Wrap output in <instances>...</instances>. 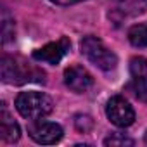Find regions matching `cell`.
Here are the masks:
<instances>
[{"instance_id": "obj_10", "label": "cell", "mask_w": 147, "mask_h": 147, "mask_svg": "<svg viewBox=\"0 0 147 147\" xmlns=\"http://www.w3.org/2000/svg\"><path fill=\"white\" fill-rule=\"evenodd\" d=\"M128 40L135 47H147V24H135L128 30Z\"/></svg>"}, {"instance_id": "obj_12", "label": "cell", "mask_w": 147, "mask_h": 147, "mask_svg": "<svg viewBox=\"0 0 147 147\" xmlns=\"http://www.w3.org/2000/svg\"><path fill=\"white\" fill-rule=\"evenodd\" d=\"M130 73L133 78L147 76V59L144 57H133L130 61Z\"/></svg>"}, {"instance_id": "obj_16", "label": "cell", "mask_w": 147, "mask_h": 147, "mask_svg": "<svg viewBox=\"0 0 147 147\" xmlns=\"http://www.w3.org/2000/svg\"><path fill=\"white\" fill-rule=\"evenodd\" d=\"M145 144H147V131H145Z\"/></svg>"}, {"instance_id": "obj_13", "label": "cell", "mask_w": 147, "mask_h": 147, "mask_svg": "<svg viewBox=\"0 0 147 147\" xmlns=\"http://www.w3.org/2000/svg\"><path fill=\"white\" fill-rule=\"evenodd\" d=\"M104 145H111V147H116V145H133V140L125 137V135L114 133V135H111L109 138L104 140Z\"/></svg>"}, {"instance_id": "obj_11", "label": "cell", "mask_w": 147, "mask_h": 147, "mask_svg": "<svg viewBox=\"0 0 147 147\" xmlns=\"http://www.w3.org/2000/svg\"><path fill=\"white\" fill-rule=\"evenodd\" d=\"M126 90L131 92L135 99H138V100H142V102H147V76L133 78V80L128 83Z\"/></svg>"}, {"instance_id": "obj_5", "label": "cell", "mask_w": 147, "mask_h": 147, "mask_svg": "<svg viewBox=\"0 0 147 147\" xmlns=\"http://www.w3.org/2000/svg\"><path fill=\"white\" fill-rule=\"evenodd\" d=\"M30 137L36 144H45V145L55 144L62 138V128L57 123L36 119V123L30 128Z\"/></svg>"}, {"instance_id": "obj_1", "label": "cell", "mask_w": 147, "mask_h": 147, "mask_svg": "<svg viewBox=\"0 0 147 147\" xmlns=\"http://www.w3.org/2000/svg\"><path fill=\"white\" fill-rule=\"evenodd\" d=\"M16 109L23 118L36 121L50 114L54 109V104L50 97L42 92H21L16 99Z\"/></svg>"}, {"instance_id": "obj_9", "label": "cell", "mask_w": 147, "mask_h": 147, "mask_svg": "<svg viewBox=\"0 0 147 147\" xmlns=\"http://www.w3.org/2000/svg\"><path fill=\"white\" fill-rule=\"evenodd\" d=\"M123 16H138L147 11V0H111Z\"/></svg>"}, {"instance_id": "obj_8", "label": "cell", "mask_w": 147, "mask_h": 147, "mask_svg": "<svg viewBox=\"0 0 147 147\" xmlns=\"http://www.w3.org/2000/svg\"><path fill=\"white\" fill-rule=\"evenodd\" d=\"M0 137L9 144L19 140V137H21L19 125L11 118V114L5 109V104H2V111H0Z\"/></svg>"}, {"instance_id": "obj_15", "label": "cell", "mask_w": 147, "mask_h": 147, "mask_svg": "<svg viewBox=\"0 0 147 147\" xmlns=\"http://www.w3.org/2000/svg\"><path fill=\"white\" fill-rule=\"evenodd\" d=\"M54 4H59V5H71V4H78V2H83V0H50Z\"/></svg>"}, {"instance_id": "obj_14", "label": "cell", "mask_w": 147, "mask_h": 147, "mask_svg": "<svg viewBox=\"0 0 147 147\" xmlns=\"http://www.w3.org/2000/svg\"><path fill=\"white\" fill-rule=\"evenodd\" d=\"M75 123H76V128L82 130V131H88L92 128V125H94L92 119H90V116H76Z\"/></svg>"}, {"instance_id": "obj_3", "label": "cell", "mask_w": 147, "mask_h": 147, "mask_svg": "<svg viewBox=\"0 0 147 147\" xmlns=\"http://www.w3.org/2000/svg\"><path fill=\"white\" fill-rule=\"evenodd\" d=\"M82 54L97 67H100L102 71H111L116 67L118 64V57L114 55V52H111L100 38L97 36H85L82 40Z\"/></svg>"}, {"instance_id": "obj_2", "label": "cell", "mask_w": 147, "mask_h": 147, "mask_svg": "<svg viewBox=\"0 0 147 147\" xmlns=\"http://www.w3.org/2000/svg\"><path fill=\"white\" fill-rule=\"evenodd\" d=\"M43 73L36 67H31L14 57H2V80L5 83H28V82H43Z\"/></svg>"}, {"instance_id": "obj_6", "label": "cell", "mask_w": 147, "mask_h": 147, "mask_svg": "<svg viewBox=\"0 0 147 147\" xmlns=\"http://www.w3.org/2000/svg\"><path fill=\"white\" fill-rule=\"evenodd\" d=\"M64 83L73 92L83 94V92H87L94 85V78H92V75L85 67H82V66H71V67H67L64 71Z\"/></svg>"}, {"instance_id": "obj_4", "label": "cell", "mask_w": 147, "mask_h": 147, "mask_svg": "<svg viewBox=\"0 0 147 147\" xmlns=\"http://www.w3.org/2000/svg\"><path fill=\"white\" fill-rule=\"evenodd\" d=\"M106 114L109 118V121L119 128L130 126L135 121V111L133 107L128 104L126 99H123L121 95H114L107 100L106 106Z\"/></svg>"}, {"instance_id": "obj_7", "label": "cell", "mask_w": 147, "mask_h": 147, "mask_svg": "<svg viewBox=\"0 0 147 147\" xmlns=\"http://www.w3.org/2000/svg\"><path fill=\"white\" fill-rule=\"evenodd\" d=\"M69 40L66 36H62L61 40L57 42H52V43H47L45 47L38 49L33 52V57L36 61H42V62H49V64H59L61 59L67 54L69 50Z\"/></svg>"}]
</instances>
